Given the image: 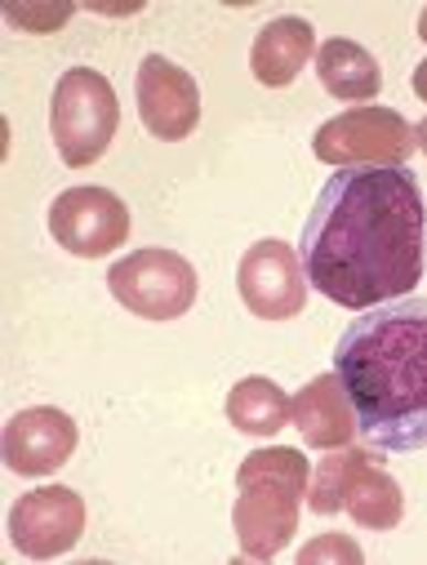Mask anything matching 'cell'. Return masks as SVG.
Wrapping results in <instances>:
<instances>
[{
	"instance_id": "6da1fadb",
	"label": "cell",
	"mask_w": 427,
	"mask_h": 565,
	"mask_svg": "<svg viewBox=\"0 0 427 565\" xmlns=\"http://www.w3.org/2000/svg\"><path fill=\"white\" fill-rule=\"evenodd\" d=\"M312 286L370 312L405 299L427 271V205L405 166H356L325 179L299 241Z\"/></svg>"
},
{
	"instance_id": "7a4b0ae2",
	"label": "cell",
	"mask_w": 427,
	"mask_h": 565,
	"mask_svg": "<svg viewBox=\"0 0 427 565\" xmlns=\"http://www.w3.org/2000/svg\"><path fill=\"white\" fill-rule=\"evenodd\" d=\"M334 374L374 450H427V299H396L356 317L334 348Z\"/></svg>"
},
{
	"instance_id": "3957f363",
	"label": "cell",
	"mask_w": 427,
	"mask_h": 565,
	"mask_svg": "<svg viewBox=\"0 0 427 565\" xmlns=\"http://www.w3.org/2000/svg\"><path fill=\"white\" fill-rule=\"evenodd\" d=\"M312 468L303 450H254L236 468V508L232 530L241 543V561H271L299 530V499L308 494Z\"/></svg>"
},
{
	"instance_id": "277c9868",
	"label": "cell",
	"mask_w": 427,
	"mask_h": 565,
	"mask_svg": "<svg viewBox=\"0 0 427 565\" xmlns=\"http://www.w3.org/2000/svg\"><path fill=\"white\" fill-rule=\"evenodd\" d=\"M308 508L317 516H339L348 512L356 525L370 530H392L405 512V494L401 486L378 468V450H356L343 446L330 459L317 463L312 472V494Z\"/></svg>"
},
{
	"instance_id": "5b68a950",
	"label": "cell",
	"mask_w": 427,
	"mask_h": 565,
	"mask_svg": "<svg viewBox=\"0 0 427 565\" xmlns=\"http://www.w3.org/2000/svg\"><path fill=\"white\" fill-rule=\"evenodd\" d=\"M116 125H120V103L103 72L72 67L58 76L54 103H50V134H54L63 166L85 170L103 161L116 138Z\"/></svg>"
},
{
	"instance_id": "8992f818",
	"label": "cell",
	"mask_w": 427,
	"mask_h": 565,
	"mask_svg": "<svg viewBox=\"0 0 427 565\" xmlns=\"http://www.w3.org/2000/svg\"><path fill=\"white\" fill-rule=\"evenodd\" d=\"M312 152L334 170L405 166L418 152V138L414 125L392 107H352L312 134Z\"/></svg>"
},
{
	"instance_id": "52a82bcc",
	"label": "cell",
	"mask_w": 427,
	"mask_h": 565,
	"mask_svg": "<svg viewBox=\"0 0 427 565\" xmlns=\"http://www.w3.org/2000/svg\"><path fill=\"white\" fill-rule=\"evenodd\" d=\"M111 299L142 321H179L196 303V267L174 249H134L107 271Z\"/></svg>"
},
{
	"instance_id": "ba28073f",
	"label": "cell",
	"mask_w": 427,
	"mask_h": 565,
	"mask_svg": "<svg viewBox=\"0 0 427 565\" xmlns=\"http://www.w3.org/2000/svg\"><path fill=\"white\" fill-rule=\"evenodd\" d=\"M308 271L303 258L295 254V245H285L276 236L254 241L236 267V290L241 303L258 317V321H290L308 308Z\"/></svg>"
},
{
	"instance_id": "9c48e42d",
	"label": "cell",
	"mask_w": 427,
	"mask_h": 565,
	"mask_svg": "<svg viewBox=\"0 0 427 565\" xmlns=\"http://www.w3.org/2000/svg\"><path fill=\"white\" fill-rule=\"evenodd\" d=\"M50 236L76 258H103L129 241V210L107 188H67L50 205Z\"/></svg>"
},
{
	"instance_id": "30bf717a",
	"label": "cell",
	"mask_w": 427,
	"mask_h": 565,
	"mask_svg": "<svg viewBox=\"0 0 427 565\" xmlns=\"http://www.w3.org/2000/svg\"><path fill=\"white\" fill-rule=\"evenodd\" d=\"M85 534V499L72 486H45L10 508V543L28 561H54Z\"/></svg>"
},
{
	"instance_id": "8fae6325",
	"label": "cell",
	"mask_w": 427,
	"mask_h": 565,
	"mask_svg": "<svg viewBox=\"0 0 427 565\" xmlns=\"http://www.w3.org/2000/svg\"><path fill=\"white\" fill-rule=\"evenodd\" d=\"M138 116L148 134L179 143L201 125V89L192 72L170 63L166 54H148L138 63Z\"/></svg>"
},
{
	"instance_id": "7c38bea8",
	"label": "cell",
	"mask_w": 427,
	"mask_h": 565,
	"mask_svg": "<svg viewBox=\"0 0 427 565\" xmlns=\"http://www.w3.org/2000/svg\"><path fill=\"white\" fill-rule=\"evenodd\" d=\"M0 450H6L10 472H19V477H50L76 450V418L67 409H54V405L19 409L10 418Z\"/></svg>"
},
{
	"instance_id": "4fadbf2b",
	"label": "cell",
	"mask_w": 427,
	"mask_h": 565,
	"mask_svg": "<svg viewBox=\"0 0 427 565\" xmlns=\"http://www.w3.org/2000/svg\"><path fill=\"white\" fill-rule=\"evenodd\" d=\"M290 418H295L299 437H303L312 450H343V446H352V437L361 433V428H356L352 396H348V387H343V379H339L334 370L303 383V392L290 401Z\"/></svg>"
},
{
	"instance_id": "5bb4252c",
	"label": "cell",
	"mask_w": 427,
	"mask_h": 565,
	"mask_svg": "<svg viewBox=\"0 0 427 565\" xmlns=\"http://www.w3.org/2000/svg\"><path fill=\"white\" fill-rule=\"evenodd\" d=\"M317 54V28L308 19H271L258 36H254V50H249V72L258 85L267 89H285L295 85V76L303 72V63Z\"/></svg>"
},
{
	"instance_id": "9a60e30c",
	"label": "cell",
	"mask_w": 427,
	"mask_h": 565,
	"mask_svg": "<svg viewBox=\"0 0 427 565\" xmlns=\"http://www.w3.org/2000/svg\"><path fill=\"white\" fill-rule=\"evenodd\" d=\"M317 76H321L325 94H334L339 103H370L383 89V72H378L374 54L343 36H334L317 50Z\"/></svg>"
},
{
	"instance_id": "2e32d148",
	"label": "cell",
	"mask_w": 427,
	"mask_h": 565,
	"mask_svg": "<svg viewBox=\"0 0 427 565\" xmlns=\"http://www.w3.org/2000/svg\"><path fill=\"white\" fill-rule=\"evenodd\" d=\"M290 418V396L271 379H241L227 392V423L245 437H276Z\"/></svg>"
},
{
	"instance_id": "e0dca14e",
	"label": "cell",
	"mask_w": 427,
	"mask_h": 565,
	"mask_svg": "<svg viewBox=\"0 0 427 565\" xmlns=\"http://www.w3.org/2000/svg\"><path fill=\"white\" fill-rule=\"evenodd\" d=\"M312 561H343V565H361V561H365V552H361V543H356V539H348V534H321V539H312L308 547H299V565H312Z\"/></svg>"
},
{
	"instance_id": "ac0fdd59",
	"label": "cell",
	"mask_w": 427,
	"mask_h": 565,
	"mask_svg": "<svg viewBox=\"0 0 427 565\" xmlns=\"http://www.w3.org/2000/svg\"><path fill=\"white\" fill-rule=\"evenodd\" d=\"M76 14V6H41V10H23V6H10L6 10V19L14 23V28H23V32H36V36H45V32H58L67 19Z\"/></svg>"
},
{
	"instance_id": "d6986e66",
	"label": "cell",
	"mask_w": 427,
	"mask_h": 565,
	"mask_svg": "<svg viewBox=\"0 0 427 565\" xmlns=\"http://www.w3.org/2000/svg\"><path fill=\"white\" fill-rule=\"evenodd\" d=\"M414 94H418V98L427 103V58H423V63L414 67Z\"/></svg>"
},
{
	"instance_id": "ffe728a7",
	"label": "cell",
	"mask_w": 427,
	"mask_h": 565,
	"mask_svg": "<svg viewBox=\"0 0 427 565\" xmlns=\"http://www.w3.org/2000/svg\"><path fill=\"white\" fill-rule=\"evenodd\" d=\"M414 138H418V152H427V116L414 125Z\"/></svg>"
},
{
	"instance_id": "44dd1931",
	"label": "cell",
	"mask_w": 427,
	"mask_h": 565,
	"mask_svg": "<svg viewBox=\"0 0 427 565\" xmlns=\"http://www.w3.org/2000/svg\"><path fill=\"white\" fill-rule=\"evenodd\" d=\"M418 36H423V41H427V10H423V14H418Z\"/></svg>"
}]
</instances>
